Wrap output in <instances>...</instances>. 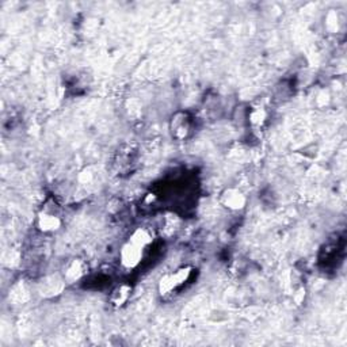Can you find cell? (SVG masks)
Segmentation results:
<instances>
[{
    "mask_svg": "<svg viewBox=\"0 0 347 347\" xmlns=\"http://www.w3.org/2000/svg\"><path fill=\"white\" fill-rule=\"evenodd\" d=\"M325 21H327L325 26H327L328 30H331V31L338 30V15H336L335 11H330Z\"/></svg>",
    "mask_w": 347,
    "mask_h": 347,
    "instance_id": "30bf717a",
    "label": "cell"
},
{
    "mask_svg": "<svg viewBox=\"0 0 347 347\" xmlns=\"http://www.w3.org/2000/svg\"><path fill=\"white\" fill-rule=\"evenodd\" d=\"M179 286L178 282H176L175 277H174V272L171 274H167V276L161 277L160 281H159V291H160L161 296H166L168 293H171L174 289Z\"/></svg>",
    "mask_w": 347,
    "mask_h": 347,
    "instance_id": "ba28073f",
    "label": "cell"
},
{
    "mask_svg": "<svg viewBox=\"0 0 347 347\" xmlns=\"http://www.w3.org/2000/svg\"><path fill=\"white\" fill-rule=\"evenodd\" d=\"M93 179V174H91L90 171H83L82 174H80V175H79V180H80V182L82 183H87V182H90V180Z\"/></svg>",
    "mask_w": 347,
    "mask_h": 347,
    "instance_id": "7c38bea8",
    "label": "cell"
},
{
    "mask_svg": "<svg viewBox=\"0 0 347 347\" xmlns=\"http://www.w3.org/2000/svg\"><path fill=\"white\" fill-rule=\"evenodd\" d=\"M221 204L229 210H242L247 204L246 195L243 194L239 189H233V187H229V189H225L221 194Z\"/></svg>",
    "mask_w": 347,
    "mask_h": 347,
    "instance_id": "7a4b0ae2",
    "label": "cell"
},
{
    "mask_svg": "<svg viewBox=\"0 0 347 347\" xmlns=\"http://www.w3.org/2000/svg\"><path fill=\"white\" fill-rule=\"evenodd\" d=\"M142 251H144L142 248L137 247L133 243H125L120 251L121 265L125 269H135V267H137L142 259Z\"/></svg>",
    "mask_w": 347,
    "mask_h": 347,
    "instance_id": "6da1fadb",
    "label": "cell"
},
{
    "mask_svg": "<svg viewBox=\"0 0 347 347\" xmlns=\"http://www.w3.org/2000/svg\"><path fill=\"white\" fill-rule=\"evenodd\" d=\"M83 276V263L79 259H74V261L68 265L67 270H65V280L68 282H75L80 277Z\"/></svg>",
    "mask_w": 347,
    "mask_h": 347,
    "instance_id": "52a82bcc",
    "label": "cell"
},
{
    "mask_svg": "<svg viewBox=\"0 0 347 347\" xmlns=\"http://www.w3.org/2000/svg\"><path fill=\"white\" fill-rule=\"evenodd\" d=\"M131 293H132V286L131 285H126V284H122V285H118V286L113 290V295H112V302L113 305L116 306H122L125 302L129 300V297H131Z\"/></svg>",
    "mask_w": 347,
    "mask_h": 347,
    "instance_id": "8992f818",
    "label": "cell"
},
{
    "mask_svg": "<svg viewBox=\"0 0 347 347\" xmlns=\"http://www.w3.org/2000/svg\"><path fill=\"white\" fill-rule=\"evenodd\" d=\"M267 118V113L263 108H255L250 114V122L252 125H262Z\"/></svg>",
    "mask_w": 347,
    "mask_h": 347,
    "instance_id": "9c48e42d",
    "label": "cell"
},
{
    "mask_svg": "<svg viewBox=\"0 0 347 347\" xmlns=\"http://www.w3.org/2000/svg\"><path fill=\"white\" fill-rule=\"evenodd\" d=\"M171 131L172 136L175 138L186 137L187 132H189V123H187V120L183 114H176L175 117H172Z\"/></svg>",
    "mask_w": 347,
    "mask_h": 347,
    "instance_id": "5b68a950",
    "label": "cell"
},
{
    "mask_svg": "<svg viewBox=\"0 0 347 347\" xmlns=\"http://www.w3.org/2000/svg\"><path fill=\"white\" fill-rule=\"evenodd\" d=\"M37 227L42 232H54L61 227L60 217L53 213L41 212L37 217Z\"/></svg>",
    "mask_w": 347,
    "mask_h": 347,
    "instance_id": "3957f363",
    "label": "cell"
},
{
    "mask_svg": "<svg viewBox=\"0 0 347 347\" xmlns=\"http://www.w3.org/2000/svg\"><path fill=\"white\" fill-rule=\"evenodd\" d=\"M129 242L133 243V244H136V246L144 250V248H147V247L150 246L151 243L153 242L152 233H151L148 229H145V228H137V229L132 233L131 238H129Z\"/></svg>",
    "mask_w": 347,
    "mask_h": 347,
    "instance_id": "277c9868",
    "label": "cell"
},
{
    "mask_svg": "<svg viewBox=\"0 0 347 347\" xmlns=\"http://www.w3.org/2000/svg\"><path fill=\"white\" fill-rule=\"evenodd\" d=\"M304 299H305V289H304V287H300L299 290L293 295V300H295V302L297 305H301Z\"/></svg>",
    "mask_w": 347,
    "mask_h": 347,
    "instance_id": "8fae6325",
    "label": "cell"
}]
</instances>
